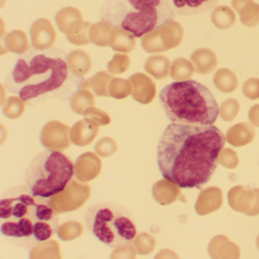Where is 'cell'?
Returning <instances> with one entry per match:
<instances>
[{
  "label": "cell",
  "mask_w": 259,
  "mask_h": 259,
  "mask_svg": "<svg viewBox=\"0 0 259 259\" xmlns=\"http://www.w3.org/2000/svg\"><path fill=\"white\" fill-rule=\"evenodd\" d=\"M225 142L215 125L172 122L157 144L159 170L163 178L182 189L200 187L216 170Z\"/></svg>",
  "instance_id": "6da1fadb"
},
{
  "label": "cell",
  "mask_w": 259,
  "mask_h": 259,
  "mask_svg": "<svg viewBox=\"0 0 259 259\" xmlns=\"http://www.w3.org/2000/svg\"><path fill=\"white\" fill-rule=\"evenodd\" d=\"M83 81L69 66L63 50L33 48L17 56L5 88L25 103L52 98L69 100L80 90Z\"/></svg>",
  "instance_id": "7a4b0ae2"
},
{
  "label": "cell",
  "mask_w": 259,
  "mask_h": 259,
  "mask_svg": "<svg viewBox=\"0 0 259 259\" xmlns=\"http://www.w3.org/2000/svg\"><path fill=\"white\" fill-rule=\"evenodd\" d=\"M44 199L34 196L27 186L7 191L0 201L1 233L27 248L51 239L58 229V217Z\"/></svg>",
  "instance_id": "3957f363"
},
{
  "label": "cell",
  "mask_w": 259,
  "mask_h": 259,
  "mask_svg": "<svg viewBox=\"0 0 259 259\" xmlns=\"http://www.w3.org/2000/svg\"><path fill=\"white\" fill-rule=\"evenodd\" d=\"M102 22L136 38L154 32L175 19L169 0H104Z\"/></svg>",
  "instance_id": "277c9868"
},
{
  "label": "cell",
  "mask_w": 259,
  "mask_h": 259,
  "mask_svg": "<svg viewBox=\"0 0 259 259\" xmlns=\"http://www.w3.org/2000/svg\"><path fill=\"white\" fill-rule=\"evenodd\" d=\"M160 104L171 122L188 125H213L219 107L207 87L195 80L175 81L159 95Z\"/></svg>",
  "instance_id": "5b68a950"
},
{
  "label": "cell",
  "mask_w": 259,
  "mask_h": 259,
  "mask_svg": "<svg viewBox=\"0 0 259 259\" xmlns=\"http://www.w3.org/2000/svg\"><path fill=\"white\" fill-rule=\"evenodd\" d=\"M84 221L86 228L100 242L113 249L128 247L138 235L134 217L116 203L92 204L86 210Z\"/></svg>",
  "instance_id": "8992f818"
},
{
  "label": "cell",
  "mask_w": 259,
  "mask_h": 259,
  "mask_svg": "<svg viewBox=\"0 0 259 259\" xmlns=\"http://www.w3.org/2000/svg\"><path fill=\"white\" fill-rule=\"evenodd\" d=\"M75 174L72 160L58 151H42L28 164L25 182L34 196L49 198L63 192Z\"/></svg>",
  "instance_id": "52a82bcc"
},
{
  "label": "cell",
  "mask_w": 259,
  "mask_h": 259,
  "mask_svg": "<svg viewBox=\"0 0 259 259\" xmlns=\"http://www.w3.org/2000/svg\"><path fill=\"white\" fill-rule=\"evenodd\" d=\"M176 15L190 16L213 10L218 0H169Z\"/></svg>",
  "instance_id": "ba28073f"
},
{
  "label": "cell",
  "mask_w": 259,
  "mask_h": 259,
  "mask_svg": "<svg viewBox=\"0 0 259 259\" xmlns=\"http://www.w3.org/2000/svg\"><path fill=\"white\" fill-rule=\"evenodd\" d=\"M221 198H222V192L218 188H208L200 194L195 204V210L200 215H205L214 211L221 207L223 199H213Z\"/></svg>",
  "instance_id": "9c48e42d"
},
{
  "label": "cell",
  "mask_w": 259,
  "mask_h": 259,
  "mask_svg": "<svg viewBox=\"0 0 259 259\" xmlns=\"http://www.w3.org/2000/svg\"><path fill=\"white\" fill-rule=\"evenodd\" d=\"M254 131V128L248 123L237 124L230 128L227 133V142L233 146L239 147L247 145L252 141L253 137L242 136L244 133Z\"/></svg>",
  "instance_id": "30bf717a"
},
{
  "label": "cell",
  "mask_w": 259,
  "mask_h": 259,
  "mask_svg": "<svg viewBox=\"0 0 259 259\" xmlns=\"http://www.w3.org/2000/svg\"><path fill=\"white\" fill-rule=\"evenodd\" d=\"M211 20L217 28L227 29L230 28L236 22V16L229 7H219L213 10L211 15Z\"/></svg>",
  "instance_id": "8fae6325"
},
{
  "label": "cell",
  "mask_w": 259,
  "mask_h": 259,
  "mask_svg": "<svg viewBox=\"0 0 259 259\" xmlns=\"http://www.w3.org/2000/svg\"><path fill=\"white\" fill-rule=\"evenodd\" d=\"M240 19L243 25L248 27L255 26L259 23V5L251 2L242 7L239 12Z\"/></svg>",
  "instance_id": "7c38bea8"
},
{
  "label": "cell",
  "mask_w": 259,
  "mask_h": 259,
  "mask_svg": "<svg viewBox=\"0 0 259 259\" xmlns=\"http://www.w3.org/2000/svg\"><path fill=\"white\" fill-rule=\"evenodd\" d=\"M57 21L60 27L76 26L81 22L79 12L73 8H66L62 10L57 16Z\"/></svg>",
  "instance_id": "4fadbf2b"
},
{
  "label": "cell",
  "mask_w": 259,
  "mask_h": 259,
  "mask_svg": "<svg viewBox=\"0 0 259 259\" xmlns=\"http://www.w3.org/2000/svg\"><path fill=\"white\" fill-rule=\"evenodd\" d=\"M236 155L235 151L231 149H225L224 151H221V157H220L219 160L221 162V165L226 166V167L234 168L237 166V160H230V157Z\"/></svg>",
  "instance_id": "5bb4252c"
},
{
  "label": "cell",
  "mask_w": 259,
  "mask_h": 259,
  "mask_svg": "<svg viewBox=\"0 0 259 259\" xmlns=\"http://www.w3.org/2000/svg\"><path fill=\"white\" fill-rule=\"evenodd\" d=\"M251 2H252V0H233L232 4H233V7L235 10L239 13L244 6Z\"/></svg>",
  "instance_id": "9a60e30c"
},
{
  "label": "cell",
  "mask_w": 259,
  "mask_h": 259,
  "mask_svg": "<svg viewBox=\"0 0 259 259\" xmlns=\"http://www.w3.org/2000/svg\"><path fill=\"white\" fill-rule=\"evenodd\" d=\"M257 248H258V249H259V236H257Z\"/></svg>",
  "instance_id": "2e32d148"
}]
</instances>
